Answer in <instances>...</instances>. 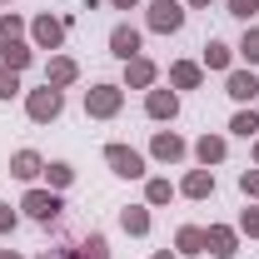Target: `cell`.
Wrapping results in <instances>:
<instances>
[{
  "label": "cell",
  "instance_id": "6da1fadb",
  "mask_svg": "<svg viewBox=\"0 0 259 259\" xmlns=\"http://www.w3.org/2000/svg\"><path fill=\"white\" fill-rule=\"evenodd\" d=\"M60 110H65V95L55 90V85H40V90H30V95H25V115H30L35 125L60 120Z\"/></svg>",
  "mask_w": 259,
  "mask_h": 259
},
{
  "label": "cell",
  "instance_id": "7a4b0ae2",
  "mask_svg": "<svg viewBox=\"0 0 259 259\" xmlns=\"http://www.w3.org/2000/svg\"><path fill=\"white\" fill-rule=\"evenodd\" d=\"M120 105H125V90H120V85H95V90H85V115H90V120H115Z\"/></svg>",
  "mask_w": 259,
  "mask_h": 259
},
{
  "label": "cell",
  "instance_id": "3957f363",
  "mask_svg": "<svg viewBox=\"0 0 259 259\" xmlns=\"http://www.w3.org/2000/svg\"><path fill=\"white\" fill-rule=\"evenodd\" d=\"M105 164H110L120 180H140V175H145V155L130 150V145H105Z\"/></svg>",
  "mask_w": 259,
  "mask_h": 259
},
{
  "label": "cell",
  "instance_id": "277c9868",
  "mask_svg": "<svg viewBox=\"0 0 259 259\" xmlns=\"http://www.w3.org/2000/svg\"><path fill=\"white\" fill-rule=\"evenodd\" d=\"M20 209H25L30 220H40V225H50V220L65 209V199H60L55 190H30L25 199H20Z\"/></svg>",
  "mask_w": 259,
  "mask_h": 259
},
{
  "label": "cell",
  "instance_id": "5b68a950",
  "mask_svg": "<svg viewBox=\"0 0 259 259\" xmlns=\"http://www.w3.org/2000/svg\"><path fill=\"white\" fill-rule=\"evenodd\" d=\"M65 15H35L30 20V40L40 45V50H60V40H65Z\"/></svg>",
  "mask_w": 259,
  "mask_h": 259
},
{
  "label": "cell",
  "instance_id": "8992f818",
  "mask_svg": "<svg viewBox=\"0 0 259 259\" xmlns=\"http://www.w3.org/2000/svg\"><path fill=\"white\" fill-rule=\"evenodd\" d=\"M180 25H185V5H180V0H155V5H150V30L175 35Z\"/></svg>",
  "mask_w": 259,
  "mask_h": 259
},
{
  "label": "cell",
  "instance_id": "52a82bcc",
  "mask_svg": "<svg viewBox=\"0 0 259 259\" xmlns=\"http://www.w3.org/2000/svg\"><path fill=\"white\" fill-rule=\"evenodd\" d=\"M204 249H209L214 259H234L239 254V234H234L229 225H209L204 229Z\"/></svg>",
  "mask_w": 259,
  "mask_h": 259
},
{
  "label": "cell",
  "instance_id": "ba28073f",
  "mask_svg": "<svg viewBox=\"0 0 259 259\" xmlns=\"http://www.w3.org/2000/svg\"><path fill=\"white\" fill-rule=\"evenodd\" d=\"M185 150H190V145H185L175 130H155V140H150V155H155V160H164V164L185 160Z\"/></svg>",
  "mask_w": 259,
  "mask_h": 259
},
{
  "label": "cell",
  "instance_id": "9c48e42d",
  "mask_svg": "<svg viewBox=\"0 0 259 259\" xmlns=\"http://www.w3.org/2000/svg\"><path fill=\"white\" fill-rule=\"evenodd\" d=\"M45 259H110V244H105V234H90L75 249H45Z\"/></svg>",
  "mask_w": 259,
  "mask_h": 259
},
{
  "label": "cell",
  "instance_id": "30bf717a",
  "mask_svg": "<svg viewBox=\"0 0 259 259\" xmlns=\"http://www.w3.org/2000/svg\"><path fill=\"white\" fill-rule=\"evenodd\" d=\"M110 55H115V60H135V55H140V30H135V25H115V30H110Z\"/></svg>",
  "mask_w": 259,
  "mask_h": 259
},
{
  "label": "cell",
  "instance_id": "8fae6325",
  "mask_svg": "<svg viewBox=\"0 0 259 259\" xmlns=\"http://www.w3.org/2000/svg\"><path fill=\"white\" fill-rule=\"evenodd\" d=\"M145 115H150V120H175V115H180V95H175V90H150V95H145Z\"/></svg>",
  "mask_w": 259,
  "mask_h": 259
},
{
  "label": "cell",
  "instance_id": "7c38bea8",
  "mask_svg": "<svg viewBox=\"0 0 259 259\" xmlns=\"http://www.w3.org/2000/svg\"><path fill=\"white\" fill-rule=\"evenodd\" d=\"M155 75H160V70H155V60H145V55L125 60V85H130V90H150Z\"/></svg>",
  "mask_w": 259,
  "mask_h": 259
},
{
  "label": "cell",
  "instance_id": "4fadbf2b",
  "mask_svg": "<svg viewBox=\"0 0 259 259\" xmlns=\"http://www.w3.org/2000/svg\"><path fill=\"white\" fill-rule=\"evenodd\" d=\"M225 95L229 100H254L259 95V80H254V70H229V80H225Z\"/></svg>",
  "mask_w": 259,
  "mask_h": 259
},
{
  "label": "cell",
  "instance_id": "5bb4252c",
  "mask_svg": "<svg viewBox=\"0 0 259 259\" xmlns=\"http://www.w3.org/2000/svg\"><path fill=\"white\" fill-rule=\"evenodd\" d=\"M75 80H80V65L70 60V55H55V60L45 65V85L65 90V85H75Z\"/></svg>",
  "mask_w": 259,
  "mask_h": 259
},
{
  "label": "cell",
  "instance_id": "9a60e30c",
  "mask_svg": "<svg viewBox=\"0 0 259 259\" xmlns=\"http://www.w3.org/2000/svg\"><path fill=\"white\" fill-rule=\"evenodd\" d=\"M10 175H15V180H25V185H30L35 175H45V160H40V155H35V150H15V155H10Z\"/></svg>",
  "mask_w": 259,
  "mask_h": 259
},
{
  "label": "cell",
  "instance_id": "2e32d148",
  "mask_svg": "<svg viewBox=\"0 0 259 259\" xmlns=\"http://www.w3.org/2000/svg\"><path fill=\"white\" fill-rule=\"evenodd\" d=\"M199 80H204V70L194 60H175L169 65V85H175V90H199Z\"/></svg>",
  "mask_w": 259,
  "mask_h": 259
},
{
  "label": "cell",
  "instance_id": "e0dca14e",
  "mask_svg": "<svg viewBox=\"0 0 259 259\" xmlns=\"http://www.w3.org/2000/svg\"><path fill=\"white\" fill-rule=\"evenodd\" d=\"M180 194H190V199H209V194H214V169H190L185 185H180Z\"/></svg>",
  "mask_w": 259,
  "mask_h": 259
},
{
  "label": "cell",
  "instance_id": "ac0fdd59",
  "mask_svg": "<svg viewBox=\"0 0 259 259\" xmlns=\"http://www.w3.org/2000/svg\"><path fill=\"white\" fill-rule=\"evenodd\" d=\"M175 249H180V254H190V259L209 254V249H204V229H199V225H185L180 234H175Z\"/></svg>",
  "mask_w": 259,
  "mask_h": 259
},
{
  "label": "cell",
  "instance_id": "d6986e66",
  "mask_svg": "<svg viewBox=\"0 0 259 259\" xmlns=\"http://www.w3.org/2000/svg\"><path fill=\"white\" fill-rule=\"evenodd\" d=\"M194 155H199V164H204V169H209V164H220V160H225V155H229L225 135H204V140L194 145Z\"/></svg>",
  "mask_w": 259,
  "mask_h": 259
},
{
  "label": "cell",
  "instance_id": "ffe728a7",
  "mask_svg": "<svg viewBox=\"0 0 259 259\" xmlns=\"http://www.w3.org/2000/svg\"><path fill=\"white\" fill-rule=\"evenodd\" d=\"M120 229H125V234H150V209H145V204L120 209Z\"/></svg>",
  "mask_w": 259,
  "mask_h": 259
},
{
  "label": "cell",
  "instance_id": "44dd1931",
  "mask_svg": "<svg viewBox=\"0 0 259 259\" xmlns=\"http://www.w3.org/2000/svg\"><path fill=\"white\" fill-rule=\"evenodd\" d=\"M30 60H35V55H30V45H25V40H15V45H5V50H0V65H10V70H25Z\"/></svg>",
  "mask_w": 259,
  "mask_h": 259
},
{
  "label": "cell",
  "instance_id": "7402d4cb",
  "mask_svg": "<svg viewBox=\"0 0 259 259\" xmlns=\"http://www.w3.org/2000/svg\"><path fill=\"white\" fill-rule=\"evenodd\" d=\"M229 60H234V50H229L225 40H209V45H204V65H209V70H229Z\"/></svg>",
  "mask_w": 259,
  "mask_h": 259
},
{
  "label": "cell",
  "instance_id": "603a6c76",
  "mask_svg": "<svg viewBox=\"0 0 259 259\" xmlns=\"http://www.w3.org/2000/svg\"><path fill=\"white\" fill-rule=\"evenodd\" d=\"M234 135H244V140H259V110H239L234 120H229Z\"/></svg>",
  "mask_w": 259,
  "mask_h": 259
},
{
  "label": "cell",
  "instance_id": "cb8c5ba5",
  "mask_svg": "<svg viewBox=\"0 0 259 259\" xmlns=\"http://www.w3.org/2000/svg\"><path fill=\"white\" fill-rule=\"evenodd\" d=\"M45 180H50V190H70L75 185V169L65 160H55V164H45Z\"/></svg>",
  "mask_w": 259,
  "mask_h": 259
},
{
  "label": "cell",
  "instance_id": "d4e9b609",
  "mask_svg": "<svg viewBox=\"0 0 259 259\" xmlns=\"http://www.w3.org/2000/svg\"><path fill=\"white\" fill-rule=\"evenodd\" d=\"M20 35H25V20H20V15H0V50L15 45Z\"/></svg>",
  "mask_w": 259,
  "mask_h": 259
},
{
  "label": "cell",
  "instance_id": "484cf974",
  "mask_svg": "<svg viewBox=\"0 0 259 259\" xmlns=\"http://www.w3.org/2000/svg\"><path fill=\"white\" fill-rule=\"evenodd\" d=\"M169 194H175L169 180H150V185H145V204H169Z\"/></svg>",
  "mask_w": 259,
  "mask_h": 259
},
{
  "label": "cell",
  "instance_id": "4316f807",
  "mask_svg": "<svg viewBox=\"0 0 259 259\" xmlns=\"http://www.w3.org/2000/svg\"><path fill=\"white\" fill-rule=\"evenodd\" d=\"M20 95V70H10V65H0V100Z\"/></svg>",
  "mask_w": 259,
  "mask_h": 259
},
{
  "label": "cell",
  "instance_id": "83f0119b",
  "mask_svg": "<svg viewBox=\"0 0 259 259\" xmlns=\"http://www.w3.org/2000/svg\"><path fill=\"white\" fill-rule=\"evenodd\" d=\"M239 55H244L249 65H259V25H254V30H244V40H239Z\"/></svg>",
  "mask_w": 259,
  "mask_h": 259
},
{
  "label": "cell",
  "instance_id": "f1b7e54d",
  "mask_svg": "<svg viewBox=\"0 0 259 259\" xmlns=\"http://www.w3.org/2000/svg\"><path fill=\"white\" fill-rule=\"evenodd\" d=\"M239 194L244 199H259V169H244L239 175Z\"/></svg>",
  "mask_w": 259,
  "mask_h": 259
},
{
  "label": "cell",
  "instance_id": "f546056e",
  "mask_svg": "<svg viewBox=\"0 0 259 259\" xmlns=\"http://www.w3.org/2000/svg\"><path fill=\"white\" fill-rule=\"evenodd\" d=\"M229 15H239V20H254V15H259V0H229Z\"/></svg>",
  "mask_w": 259,
  "mask_h": 259
},
{
  "label": "cell",
  "instance_id": "4dcf8cb0",
  "mask_svg": "<svg viewBox=\"0 0 259 259\" xmlns=\"http://www.w3.org/2000/svg\"><path fill=\"white\" fill-rule=\"evenodd\" d=\"M239 229H244L249 239H259V209H244V214H239Z\"/></svg>",
  "mask_w": 259,
  "mask_h": 259
},
{
  "label": "cell",
  "instance_id": "1f68e13d",
  "mask_svg": "<svg viewBox=\"0 0 259 259\" xmlns=\"http://www.w3.org/2000/svg\"><path fill=\"white\" fill-rule=\"evenodd\" d=\"M10 229H15V209L0 199V234H10Z\"/></svg>",
  "mask_w": 259,
  "mask_h": 259
},
{
  "label": "cell",
  "instance_id": "d6a6232c",
  "mask_svg": "<svg viewBox=\"0 0 259 259\" xmlns=\"http://www.w3.org/2000/svg\"><path fill=\"white\" fill-rule=\"evenodd\" d=\"M110 5H115V10H135L140 0H110Z\"/></svg>",
  "mask_w": 259,
  "mask_h": 259
},
{
  "label": "cell",
  "instance_id": "836d02e7",
  "mask_svg": "<svg viewBox=\"0 0 259 259\" xmlns=\"http://www.w3.org/2000/svg\"><path fill=\"white\" fill-rule=\"evenodd\" d=\"M150 259H180V254H169V249H160V254H150Z\"/></svg>",
  "mask_w": 259,
  "mask_h": 259
},
{
  "label": "cell",
  "instance_id": "e575fe53",
  "mask_svg": "<svg viewBox=\"0 0 259 259\" xmlns=\"http://www.w3.org/2000/svg\"><path fill=\"white\" fill-rule=\"evenodd\" d=\"M0 259H20V254H15V249H0Z\"/></svg>",
  "mask_w": 259,
  "mask_h": 259
},
{
  "label": "cell",
  "instance_id": "d590c367",
  "mask_svg": "<svg viewBox=\"0 0 259 259\" xmlns=\"http://www.w3.org/2000/svg\"><path fill=\"white\" fill-rule=\"evenodd\" d=\"M254 164H259V140H254Z\"/></svg>",
  "mask_w": 259,
  "mask_h": 259
},
{
  "label": "cell",
  "instance_id": "8d00e7d4",
  "mask_svg": "<svg viewBox=\"0 0 259 259\" xmlns=\"http://www.w3.org/2000/svg\"><path fill=\"white\" fill-rule=\"evenodd\" d=\"M190 5H209V0H190Z\"/></svg>",
  "mask_w": 259,
  "mask_h": 259
}]
</instances>
